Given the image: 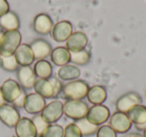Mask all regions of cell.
Masks as SVG:
<instances>
[{
	"label": "cell",
	"mask_w": 146,
	"mask_h": 137,
	"mask_svg": "<svg viewBox=\"0 0 146 137\" xmlns=\"http://www.w3.org/2000/svg\"><path fill=\"white\" fill-rule=\"evenodd\" d=\"M33 88L35 90V93L42 96L44 99L54 98V88L49 79L37 78Z\"/></svg>",
	"instance_id": "obj_20"
},
{
	"label": "cell",
	"mask_w": 146,
	"mask_h": 137,
	"mask_svg": "<svg viewBox=\"0 0 146 137\" xmlns=\"http://www.w3.org/2000/svg\"><path fill=\"white\" fill-rule=\"evenodd\" d=\"M0 27L5 31L18 30L20 27V21L17 14L12 11H8L6 14L0 17Z\"/></svg>",
	"instance_id": "obj_22"
},
{
	"label": "cell",
	"mask_w": 146,
	"mask_h": 137,
	"mask_svg": "<svg viewBox=\"0 0 146 137\" xmlns=\"http://www.w3.org/2000/svg\"><path fill=\"white\" fill-rule=\"evenodd\" d=\"M110 115H111L110 110L107 106L103 104L93 105L88 109L85 118L92 124L100 126V125H103L105 122H107V120H109Z\"/></svg>",
	"instance_id": "obj_4"
},
{
	"label": "cell",
	"mask_w": 146,
	"mask_h": 137,
	"mask_svg": "<svg viewBox=\"0 0 146 137\" xmlns=\"http://www.w3.org/2000/svg\"><path fill=\"white\" fill-rule=\"evenodd\" d=\"M1 91H2L3 97H4L6 103H12L16 100L23 91V88L20 86L17 81L13 79H7L3 82L1 86Z\"/></svg>",
	"instance_id": "obj_11"
},
{
	"label": "cell",
	"mask_w": 146,
	"mask_h": 137,
	"mask_svg": "<svg viewBox=\"0 0 146 137\" xmlns=\"http://www.w3.org/2000/svg\"><path fill=\"white\" fill-rule=\"evenodd\" d=\"M142 104V98L136 92H128L120 96L115 103L116 110L127 114L136 105Z\"/></svg>",
	"instance_id": "obj_5"
},
{
	"label": "cell",
	"mask_w": 146,
	"mask_h": 137,
	"mask_svg": "<svg viewBox=\"0 0 146 137\" xmlns=\"http://www.w3.org/2000/svg\"><path fill=\"white\" fill-rule=\"evenodd\" d=\"M63 137H83L80 129L74 122L69 123L64 128V135Z\"/></svg>",
	"instance_id": "obj_30"
},
{
	"label": "cell",
	"mask_w": 146,
	"mask_h": 137,
	"mask_svg": "<svg viewBox=\"0 0 146 137\" xmlns=\"http://www.w3.org/2000/svg\"><path fill=\"white\" fill-rule=\"evenodd\" d=\"M89 85L84 80L68 81L62 87V96L66 100H82L87 96Z\"/></svg>",
	"instance_id": "obj_1"
},
{
	"label": "cell",
	"mask_w": 146,
	"mask_h": 137,
	"mask_svg": "<svg viewBox=\"0 0 146 137\" xmlns=\"http://www.w3.org/2000/svg\"><path fill=\"white\" fill-rule=\"evenodd\" d=\"M4 104H6V101H5L4 97H3L2 91H1V87H0V107L3 106Z\"/></svg>",
	"instance_id": "obj_35"
},
{
	"label": "cell",
	"mask_w": 146,
	"mask_h": 137,
	"mask_svg": "<svg viewBox=\"0 0 146 137\" xmlns=\"http://www.w3.org/2000/svg\"><path fill=\"white\" fill-rule=\"evenodd\" d=\"M124 137H143V135H140L138 133H131V134H128Z\"/></svg>",
	"instance_id": "obj_36"
},
{
	"label": "cell",
	"mask_w": 146,
	"mask_h": 137,
	"mask_svg": "<svg viewBox=\"0 0 146 137\" xmlns=\"http://www.w3.org/2000/svg\"><path fill=\"white\" fill-rule=\"evenodd\" d=\"M0 56H1V54H0Z\"/></svg>",
	"instance_id": "obj_39"
},
{
	"label": "cell",
	"mask_w": 146,
	"mask_h": 137,
	"mask_svg": "<svg viewBox=\"0 0 146 137\" xmlns=\"http://www.w3.org/2000/svg\"><path fill=\"white\" fill-rule=\"evenodd\" d=\"M14 137H16V136H14Z\"/></svg>",
	"instance_id": "obj_40"
},
{
	"label": "cell",
	"mask_w": 146,
	"mask_h": 137,
	"mask_svg": "<svg viewBox=\"0 0 146 137\" xmlns=\"http://www.w3.org/2000/svg\"><path fill=\"white\" fill-rule=\"evenodd\" d=\"M31 50L34 55V58L37 60L45 59L51 54V45L44 39H36L30 44Z\"/></svg>",
	"instance_id": "obj_18"
},
{
	"label": "cell",
	"mask_w": 146,
	"mask_h": 137,
	"mask_svg": "<svg viewBox=\"0 0 146 137\" xmlns=\"http://www.w3.org/2000/svg\"><path fill=\"white\" fill-rule=\"evenodd\" d=\"M63 135H64L63 127L56 123H53V124H48L40 137H63Z\"/></svg>",
	"instance_id": "obj_28"
},
{
	"label": "cell",
	"mask_w": 146,
	"mask_h": 137,
	"mask_svg": "<svg viewBox=\"0 0 146 137\" xmlns=\"http://www.w3.org/2000/svg\"><path fill=\"white\" fill-rule=\"evenodd\" d=\"M20 118V113L13 105L6 103L0 107V121L7 127H15Z\"/></svg>",
	"instance_id": "obj_8"
},
{
	"label": "cell",
	"mask_w": 146,
	"mask_h": 137,
	"mask_svg": "<svg viewBox=\"0 0 146 137\" xmlns=\"http://www.w3.org/2000/svg\"><path fill=\"white\" fill-rule=\"evenodd\" d=\"M143 137H146V129L143 131Z\"/></svg>",
	"instance_id": "obj_37"
},
{
	"label": "cell",
	"mask_w": 146,
	"mask_h": 137,
	"mask_svg": "<svg viewBox=\"0 0 146 137\" xmlns=\"http://www.w3.org/2000/svg\"><path fill=\"white\" fill-rule=\"evenodd\" d=\"M132 124H135L137 130L144 131L146 129V106L136 105L127 113Z\"/></svg>",
	"instance_id": "obj_12"
},
{
	"label": "cell",
	"mask_w": 146,
	"mask_h": 137,
	"mask_svg": "<svg viewBox=\"0 0 146 137\" xmlns=\"http://www.w3.org/2000/svg\"><path fill=\"white\" fill-rule=\"evenodd\" d=\"M63 113V103L60 100H53L46 104L40 115L48 124H53L57 122L62 117Z\"/></svg>",
	"instance_id": "obj_6"
},
{
	"label": "cell",
	"mask_w": 146,
	"mask_h": 137,
	"mask_svg": "<svg viewBox=\"0 0 146 137\" xmlns=\"http://www.w3.org/2000/svg\"><path fill=\"white\" fill-rule=\"evenodd\" d=\"M80 69L75 65L66 64L61 66L57 71V76L63 81H72L76 80L80 76Z\"/></svg>",
	"instance_id": "obj_23"
},
{
	"label": "cell",
	"mask_w": 146,
	"mask_h": 137,
	"mask_svg": "<svg viewBox=\"0 0 146 137\" xmlns=\"http://www.w3.org/2000/svg\"><path fill=\"white\" fill-rule=\"evenodd\" d=\"M109 126L116 133L123 134V133H127L131 129L132 123L127 114L119 112V111H116L113 114L110 115Z\"/></svg>",
	"instance_id": "obj_7"
},
{
	"label": "cell",
	"mask_w": 146,
	"mask_h": 137,
	"mask_svg": "<svg viewBox=\"0 0 146 137\" xmlns=\"http://www.w3.org/2000/svg\"><path fill=\"white\" fill-rule=\"evenodd\" d=\"M88 109L89 107L83 100H66L63 104L64 115L74 121L86 117Z\"/></svg>",
	"instance_id": "obj_3"
},
{
	"label": "cell",
	"mask_w": 146,
	"mask_h": 137,
	"mask_svg": "<svg viewBox=\"0 0 146 137\" xmlns=\"http://www.w3.org/2000/svg\"><path fill=\"white\" fill-rule=\"evenodd\" d=\"M26 93H25V91L23 90L22 92H21V94L19 95V97L16 99V100L13 102V106L14 107H18V108H23V106H24V103H25V98H26Z\"/></svg>",
	"instance_id": "obj_33"
},
{
	"label": "cell",
	"mask_w": 146,
	"mask_h": 137,
	"mask_svg": "<svg viewBox=\"0 0 146 137\" xmlns=\"http://www.w3.org/2000/svg\"><path fill=\"white\" fill-rule=\"evenodd\" d=\"M2 34H3V32L2 31H0V39H1V37H2Z\"/></svg>",
	"instance_id": "obj_38"
},
{
	"label": "cell",
	"mask_w": 146,
	"mask_h": 137,
	"mask_svg": "<svg viewBox=\"0 0 146 137\" xmlns=\"http://www.w3.org/2000/svg\"><path fill=\"white\" fill-rule=\"evenodd\" d=\"M86 97L87 100L93 105L103 104L107 99V91L101 85H93L89 87Z\"/></svg>",
	"instance_id": "obj_19"
},
{
	"label": "cell",
	"mask_w": 146,
	"mask_h": 137,
	"mask_svg": "<svg viewBox=\"0 0 146 137\" xmlns=\"http://www.w3.org/2000/svg\"><path fill=\"white\" fill-rule=\"evenodd\" d=\"M21 33L19 30L4 31L0 39V54L1 56L14 55L16 49L21 44Z\"/></svg>",
	"instance_id": "obj_2"
},
{
	"label": "cell",
	"mask_w": 146,
	"mask_h": 137,
	"mask_svg": "<svg viewBox=\"0 0 146 137\" xmlns=\"http://www.w3.org/2000/svg\"><path fill=\"white\" fill-rule=\"evenodd\" d=\"M74 123L80 129V131L82 133V136H91V135L95 134L97 132L98 128H99V126H97V125H94L92 123H90L85 117L82 119H79V120L74 121Z\"/></svg>",
	"instance_id": "obj_25"
},
{
	"label": "cell",
	"mask_w": 146,
	"mask_h": 137,
	"mask_svg": "<svg viewBox=\"0 0 146 137\" xmlns=\"http://www.w3.org/2000/svg\"><path fill=\"white\" fill-rule=\"evenodd\" d=\"M96 137H117V133L109 125H101L96 132Z\"/></svg>",
	"instance_id": "obj_31"
},
{
	"label": "cell",
	"mask_w": 146,
	"mask_h": 137,
	"mask_svg": "<svg viewBox=\"0 0 146 137\" xmlns=\"http://www.w3.org/2000/svg\"><path fill=\"white\" fill-rule=\"evenodd\" d=\"M53 28V21L46 13H39L33 20V29L40 35H48Z\"/></svg>",
	"instance_id": "obj_14"
},
{
	"label": "cell",
	"mask_w": 146,
	"mask_h": 137,
	"mask_svg": "<svg viewBox=\"0 0 146 137\" xmlns=\"http://www.w3.org/2000/svg\"><path fill=\"white\" fill-rule=\"evenodd\" d=\"M0 66L6 71H15L18 69V62L14 55L10 56H0Z\"/></svg>",
	"instance_id": "obj_27"
},
{
	"label": "cell",
	"mask_w": 146,
	"mask_h": 137,
	"mask_svg": "<svg viewBox=\"0 0 146 137\" xmlns=\"http://www.w3.org/2000/svg\"><path fill=\"white\" fill-rule=\"evenodd\" d=\"M32 122L34 124L35 128H36V131H37V134H38V137L41 136V134L43 133V131L45 130L47 126H48V123L42 118L40 114H35L34 116L32 117Z\"/></svg>",
	"instance_id": "obj_29"
},
{
	"label": "cell",
	"mask_w": 146,
	"mask_h": 137,
	"mask_svg": "<svg viewBox=\"0 0 146 137\" xmlns=\"http://www.w3.org/2000/svg\"><path fill=\"white\" fill-rule=\"evenodd\" d=\"M9 11V3L7 0H0V17Z\"/></svg>",
	"instance_id": "obj_34"
},
{
	"label": "cell",
	"mask_w": 146,
	"mask_h": 137,
	"mask_svg": "<svg viewBox=\"0 0 146 137\" xmlns=\"http://www.w3.org/2000/svg\"><path fill=\"white\" fill-rule=\"evenodd\" d=\"M48 79L51 82V84L53 85V88H54V98H57L58 95L61 93V91H62V87H63L62 82L59 80L58 77L51 76L50 78H48Z\"/></svg>",
	"instance_id": "obj_32"
},
{
	"label": "cell",
	"mask_w": 146,
	"mask_h": 137,
	"mask_svg": "<svg viewBox=\"0 0 146 137\" xmlns=\"http://www.w3.org/2000/svg\"><path fill=\"white\" fill-rule=\"evenodd\" d=\"M14 128L16 137H38L32 120L27 117L20 118Z\"/></svg>",
	"instance_id": "obj_16"
},
{
	"label": "cell",
	"mask_w": 146,
	"mask_h": 137,
	"mask_svg": "<svg viewBox=\"0 0 146 137\" xmlns=\"http://www.w3.org/2000/svg\"><path fill=\"white\" fill-rule=\"evenodd\" d=\"M145 95H146V93H145Z\"/></svg>",
	"instance_id": "obj_41"
},
{
	"label": "cell",
	"mask_w": 146,
	"mask_h": 137,
	"mask_svg": "<svg viewBox=\"0 0 146 137\" xmlns=\"http://www.w3.org/2000/svg\"><path fill=\"white\" fill-rule=\"evenodd\" d=\"M33 71H34L36 77H38V78L48 79L52 76L53 68L49 61L45 60V59H41L34 64Z\"/></svg>",
	"instance_id": "obj_24"
},
{
	"label": "cell",
	"mask_w": 146,
	"mask_h": 137,
	"mask_svg": "<svg viewBox=\"0 0 146 137\" xmlns=\"http://www.w3.org/2000/svg\"><path fill=\"white\" fill-rule=\"evenodd\" d=\"M14 56L20 66H30L35 60L30 45L26 43L19 45V47L15 51Z\"/></svg>",
	"instance_id": "obj_17"
},
{
	"label": "cell",
	"mask_w": 146,
	"mask_h": 137,
	"mask_svg": "<svg viewBox=\"0 0 146 137\" xmlns=\"http://www.w3.org/2000/svg\"><path fill=\"white\" fill-rule=\"evenodd\" d=\"M88 44V38L85 33L81 31H75L66 40V48L70 52H77L86 48Z\"/></svg>",
	"instance_id": "obj_13"
},
{
	"label": "cell",
	"mask_w": 146,
	"mask_h": 137,
	"mask_svg": "<svg viewBox=\"0 0 146 137\" xmlns=\"http://www.w3.org/2000/svg\"><path fill=\"white\" fill-rule=\"evenodd\" d=\"M90 58H91V54L88 50L83 49L81 51H77V52H70V62H72L75 65H86L89 63Z\"/></svg>",
	"instance_id": "obj_26"
},
{
	"label": "cell",
	"mask_w": 146,
	"mask_h": 137,
	"mask_svg": "<svg viewBox=\"0 0 146 137\" xmlns=\"http://www.w3.org/2000/svg\"><path fill=\"white\" fill-rule=\"evenodd\" d=\"M51 61L56 66H64L70 62V51L66 47L59 46L51 51Z\"/></svg>",
	"instance_id": "obj_21"
},
{
	"label": "cell",
	"mask_w": 146,
	"mask_h": 137,
	"mask_svg": "<svg viewBox=\"0 0 146 137\" xmlns=\"http://www.w3.org/2000/svg\"><path fill=\"white\" fill-rule=\"evenodd\" d=\"M46 106V101L42 96L37 93H29L26 95L24 103V110L29 114H40L44 107Z\"/></svg>",
	"instance_id": "obj_9"
},
{
	"label": "cell",
	"mask_w": 146,
	"mask_h": 137,
	"mask_svg": "<svg viewBox=\"0 0 146 137\" xmlns=\"http://www.w3.org/2000/svg\"><path fill=\"white\" fill-rule=\"evenodd\" d=\"M72 33L73 26L68 20H62L57 22L55 25H53L52 31H51L53 40L56 42H66V40L70 37Z\"/></svg>",
	"instance_id": "obj_10"
},
{
	"label": "cell",
	"mask_w": 146,
	"mask_h": 137,
	"mask_svg": "<svg viewBox=\"0 0 146 137\" xmlns=\"http://www.w3.org/2000/svg\"><path fill=\"white\" fill-rule=\"evenodd\" d=\"M17 78L18 83L23 89H31L34 86L36 81V75H35L33 68L30 66H20L17 69Z\"/></svg>",
	"instance_id": "obj_15"
}]
</instances>
